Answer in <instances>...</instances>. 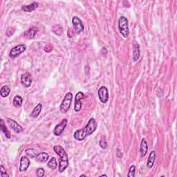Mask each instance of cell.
<instances>
[{"mask_svg": "<svg viewBox=\"0 0 177 177\" xmlns=\"http://www.w3.org/2000/svg\"><path fill=\"white\" fill-rule=\"evenodd\" d=\"M49 158V155L46 152H41L37 154L36 156L35 157V161L39 163H45L48 161Z\"/></svg>", "mask_w": 177, "mask_h": 177, "instance_id": "17", "label": "cell"}, {"mask_svg": "<svg viewBox=\"0 0 177 177\" xmlns=\"http://www.w3.org/2000/svg\"><path fill=\"white\" fill-rule=\"evenodd\" d=\"M156 157V152L152 151L151 152H150V156H149V157H148L147 163V166L148 168L151 169V168H152V167L154 166Z\"/></svg>", "mask_w": 177, "mask_h": 177, "instance_id": "16", "label": "cell"}, {"mask_svg": "<svg viewBox=\"0 0 177 177\" xmlns=\"http://www.w3.org/2000/svg\"><path fill=\"white\" fill-rule=\"evenodd\" d=\"M52 49H53V47L51 44H47L46 47H44V51L46 52L51 51Z\"/></svg>", "mask_w": 177, "mask_h": 177, "instance_id": "30", "label": "cell"}, {"mask_svg": "<svg viewBox=\"0 0 177 177\" xmlns=\"http://www.w3.org/2000/svg\"><path fill=\"white\" fill-rule=\"evenodd\" d=\"M85 98V94L82 92H79L75 96L74 100V111L76 112H79L82 109V100Z\"/></svg>", "mask_w": 177, "mask_h": 177, "instance_id": "6", "label": "cell"}, {"mask_svg": "<svg viewBox=\"0 0 177 177\" xmlns=\"http://www.w3.org/2000/svg\"><path fill=\"white\" fill-rule=\"evenodd\" d=\"M55 152L58 155L60 159L59 172H63L69 166V158L67 154L63 147L60 145H56L53 147Z\"/></svg>", "mask_w": 177, "mask_h": 177, "instance_id": "2", "label": "cell"}, {"mask_svg": "<svg viewBox=\"0 0 177 177\" xmlns=\"http://www.w3.org/2000/svg\"><path fill=\"white\" fill-rule=\"evenodd\" d=\"M14 32H15V28H8V30H7V31H6V35H8V33H10V35H9V36H11V35H13Z\"/></svg>", "mask_w": 177, "mask_h": 177, "instance_id": "31", "label": "cell"}, {"mask_svg": "<svg viewBox=\"0 0 177 177\" xmlns=\"http://www.w3.org/2000/svg\"><path fill=\"white\" fill-rule=\"evenodd\" d=\"M37 31V28L34 26V27L31 28L28 30L26 31H25L24 33V36L27 37L28 39H33V38L35 37V35Z\"/></svg>", "mask_w": 177, "mask_h": 177, "instance_id": "18", "label": "cell"}, {"mask_svg": "<svg viewBox=\"0 0 177 177\" xmlns=\"http://www.w3.org/2000/svg\"><path fill=\"white\" fill-rule=\"evenodd\" d=\"M99 145L100 147H101L102 149L105 150L107 148V142L104 136H102L101 138H100V140L99 141Z\"/></svg>", "mask_w": 177, "mask_h": 177, "instance_id": "26", "label": "cell"}, {"mask_svg": "<svg viewBox=\"0 0 177 177\" xmlns=\"http://www.w3.org/2000/svg\"><path fill=\"white\" fill-rule=\"evenodd\" d=\"M72 99H73L72 93L68 92L67 94L65 95V96H64L63 102H61L60 107V112L64 114V113H66V112L69 111V109L71 107Z\"/></svg>", "mask_w": 177, "mask_h": 177, "instance_id": "4", "label": "cell"}, {"mask_svg": "<svg viewBox=\"0 0 177 177\" xmlns=\"http://www.w3.org/2000/svg\"><path fill=\"white\" fill-rule=\"evenodd\" d=\"M23 102V99L20 95H15L13 98V104L15 107H20L21 105H22Z\"/></svg>", "mask_w": 177, "mask_h": 177, "instance_id": "22", "label": "cell"}, {"mask_svg": "<svg viewBox=\"0 0 177 177\" xmlns=\"http://www.w3.org/2000/svg\"><path fill=\"white\" fill-rule=\"evenodd\" d=\"M11 92V88L8 87V85H4L1 88V90H0V94H1L2 97L6 98L8 97L9 94H10Z\"/></svg>", "mask_w": 177, "mask_h": 177, "instance_id": "20", "label": "cell"}, {"mask_svg": "<svg viewBox=\"0 0 177 177\" xmlns=\"http://www.w3.org/2000/svg\"><path fill=\"white\" fill-rule=\"evenodd\" d=\"M68 35H69V37H71V35H72V37H73V30H71V28H69V31H68Z\"/></svg>", "mask_w": 177, "mask_h": 177, "instance_id": "32", "label": "cell"}, {"mask_svg": "<svg viewBox=\"0 0 177 177\" xmlns=\"http://www.w3.org/2000/svg\"><path fill=\"white\" fill-rule=\"evenodd\" d=\"M42 108V104L39 103L37 105H36V107L33 109L32 112L31 113L30 116L31 117V118H37V117L40 114V113H41Z\"/></svg>", "mask_w": 177, "mask_h": 177, "instance_id": "19", "label": "cell"}, {"mask_svg": "<svg viewBox=\"0 0 177 177\" xmlns=\"http://www.w3.org/2000/svg\"><path fill=\"white\" fill-rule=\"evenodd\" d=\"M101 176H107V175H106V174H102V175H101Z\"/></svg>", "mask_w": 177, "mask_h": 177, "instance_id": "33", "label": "cell"}, {"mask_svg": "<svg viewBox=\"0 0 177 177\" xmlns=\"http://www.w3.org/2000/svg\"><path fill=\"white\" fill-rule=\"evenodd\" d=\"M0 175L2 177H8L9 175L7 173L6 169L4 168L3 166H0Z\"/></svg>", "mask_w": 177, "mask_h": 177, "instance_id": "28", "label": "cell"}, {"mask_svg": "<svg viewBox=\"0 0 177 177\" xmlns=\"http://www.w3.org/2000/svg\"><path fill=\"white\" fill-rule=\"evenodd\" d=\"M26 49L25 44H19L18 46L12 48L9 53V56L12 59H15V57H18L20 54L24 52Z\"/></svg>", "mask_w": 177, "mask_h": 177, "instance_id": "5", "label": "cell"}, {"mask_svg": "<svg viewBox=\"0 0 177 177\" xmlns=\"http://www.w3.org/2000/svg\"><path fill=\"white\" fill-rule=\"evenodd\" d=\"M6 122L8 124V125L10 126V127L13 130L15 133L17 134H20L24 131V129L22 127L19 125L15 121L13 120L11 118H6Z\"/></svg>", "mask_w": 177, "mask_h": 177, "instance_id": "10", "label": "cell"}, {"mask_svg": "<svg viewBox=\"0 0 177 177\" xmlns=\"http://www.w3.org/2000/svg\"><path fill=\"white\" fill-rule=\"evenodd\" d=\"M67 119L64 118L63 121H61L60 123H59L58 125H57L54 128V131H53V134L55 136H60L63 133L64 130H65V127L66 125H67Z\"/></svg>", "mask_w": 177, "mask_h": 177, "instance_id": "8", "label": "cell"}, {"mask_svg": "<svg viewBox=\"0 0 177 177\" xmlns=\"http://www.w3.org/2000/svg\"><path fill=\"white\" fill-rule=\"evenodd\" d=\"M72 24L73 26L74 29H75L76 32L79 34L81 32H82L84 31V26L82 22V21L78 17H73L72 19Z\"/></svg>", "mask_w": 177, "mask_h": 177, "instance_id": "9", "label": "cell"}, {"mask_svg": "<svg viewBox=\"0 0 177 177\" xmlns=\"http://www.w3.org/2000/svg\"><path fill=\"white\" fill-rule=\"evenodd\" d=\"M97 122L94 118H92L88 121L87 125L85 127L80 130H76L73 134V137L76 140L82 141L88 136L92 135L97 129Z\"/></svg>", "mask_w": 177, "mask_h": 177, "instance_id": "1", "label": "cell"}, {"mask_svg": "<svg viewBox=\"0 0 177 177\" xmlns=\"http://www.w3.org/2000/svg\"><path fill=\"white\" fill-rule=\"evenodd\" d=\"M31 161L26 156H22L20 159V171L25 172L27 170L28 167L30 166Z\"/></svg>", "mask_w": 177, "mask_h": 177, "instance_id": "12", "label": "cell"}, {"mask_svg": "<svg viewBox=\"0 0 177 177\" xmlns=\"http://www.w3.org/2000/svg\"><path fill=\"white\" fill-rule=\"evenodd\" d=\"M135 172H136V167H135V166H131L130 167V169H129L127 176L128 177H134L135 176Z\"/></svg>", "mask_w": 177, "mask_h": 177, "instance_id": "27", "label": "cell"}, {"mask_svg": "<svg viewBox=\"0 0 177 177\" xmlns=\"http://www.w3.org/2000/svg\"><path fill=\"white\" fill-rule=\"evenodd\" d=\"M118 30L121 34L125 38H127L130 35L128 20L125 17L121 16L118 20Z\"/></svg>", "mask_w": 177, "mask_h": 177, "instance_id": "3", "label": "cell"}, {"mask_svg": "<svg viewBox=\"0 0 177 177\" xmlns=\"http://www.w3.org/2000/svg\"><path fill=\"white\" fill-rule=\"evenodd\" d=\"M53 31L55 33V34H56L57 35H60L63 33L64 30L63 26L60 25H56L53 26Z\"/></svg>", "mask_w": 177, "mask_h": 177, "instance_id": "25", "label": "cell"}, {"mask_svg": "<svg viewBox=\"0 0 177 177\" xmlns=\"http://www.w3.org/2000/svg\"><path fill=\"white\" fill-rule=\"evenodd\" d=\"M133 61L134 62H137L140 57V47L138 44V43L135 42L134 44L133 48Z\"/></svg>", "mask_w": 177, "mask_h": 177, "instance_id": "15", "label": "cell"}, {"mask_svg": "<svg viewBox=\"0 0 177 177\" xmlns=\"http://www.w3.org/2000/svg\"><path fill=\"white\" fill-rule=\"evenodd\" d=\"M1 130L2 131V132L4 133V134L5 135L6 138H8V139H10L11 137V133H10V131L8 130V129H7V127H6L5 124H4L3 119H2L1 120Z\"/></svg>", "mask_w": 177, "mask_h": 177, "instance_id": "21", "label": "cell"}, {"mask_svg": "<svg viewBox=\"0 0 177 177\" xmlns=\"http://www.w3.org/2000/svg\"><path fill=\"white\" fill-rule=\"evenodd\" d=\"M39 6V3L36 2H33L32 4H29V5H24L21 7V10L24 12H28V13H31L32 11H35V9L38 8Z\"/></svg>", "mask_w": 177, "mask_h": 177, "instance_id": "13", "label": "cell"}, {"mask_svg": "<svg viewBox=\"0 0 177 177\" xmlns=\"http://www.w3.org/2000/svg\"><path fill=\"white\" fill-rule=\"evenodd\" d=\"M33 81V78L31 74L30 73L26 72L24 74H23L21 77V84L24 86L25 87H29L31 85Z\"/></svg>", "mask_w": 177, "mask_h": 177, "instance_id": "11", "label": "cell"}, {"mask_svg": "<svg viewBox=\"0 0 177 177\" xmlns=\"http://www.w3.org/2000/svg\"><path fill=\"white\" fill-rule=\"evenodd\" d=\"M25 152L26 154H27V156H28L31 158H35L38 154L37 150L35 149H33V148H28V149H26Z\"/></svg>", "mask_w": 177, "mask_h": 177, "instance_id": "23", "label": "cell"}, {"mask_svg": "<svg viewBox=\"0 0 177 177\" xmlns=\"http://www.w3.org/2000/svg\"><path fill=\"white\" fill-rule=\"evenodd\" d=\"M57 161H56V159L55 157H52L51 159L47 163V166L51 168V169H56L57 168Z\"/></svg>", "mask_w": 177, "mask_h": 177, "instance_id": "24", "label": "cell"}, {"mask_svg": "<svg viewBox=\"0 0 177 177\" xmlns=\"http://www.w3.org/2000/svg\"><path fill=\"white\" fill-rule=\"evenodd\" d=\"M99 99L102 103H106L109 100V92L108 89L105 86H102L98 92Z\"/></svg>", "mask_w": 177, "mask_h": 177, "instance_id": "7", "label": "cell"}, {"mask_svg": "<svg viewBox=\"0 0 177 177\" xmlns=\"http://www.w3.org/2000/svg\"><path fill=\"white\" fill-rule=\"evenodd\" d=\"M80 176H86V175H85V174H82V175H80Z\"/></svg>", "mask_w": 177, "mask_h": 177, "instance_id": "34", "label": "cell"}, {"mask_svg": "<svg viewBox=\"0 0 177 177\" xmlns=\"http://www.w3.org/2000/svg\"><path fill=\"white\" fill-rule=\"evenodd\" d=\"M148 151V145L146 141L145 138H143L142 140H141L140 143V152L141 157H144L146 154H147Z\"/></svg>", "mask_w": 177, "mask_h": 177, "instance_id": "14", "label": "cell"}, {"mask_svg": "<svg viewBox=\"0 0 177 177\" xmlns=\"http://www.w3.org/2000/svg\"><path fill=\"white\" fill-rule=\"evenodd\" d=\"M44 174H45V171L43 168H39L37 169L36 174L38 177H43L44 176Z\"/></svg>", "mask_w": 177, "mask_h": 177, "instance_id": "29", "label": "cell"}]
</instances>
